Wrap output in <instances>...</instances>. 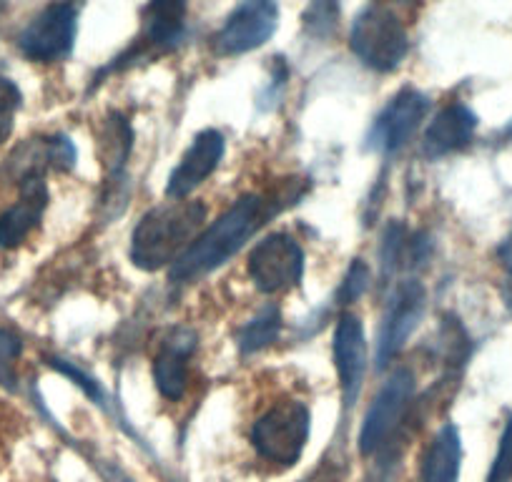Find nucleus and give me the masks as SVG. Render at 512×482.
<instances>
[{"label":"nucleus","instance_id":"obj_9","mask_svg":"<svg viewBox=\"0 0 512 482\" xmlns=\"http://www.w3.org/2000/svg\"><path fill=\"white\" fill-rule=\"evenodd\" d=\"M425 309V289L417 282H405L392 297L387 314H384L382 332H379L377 344V365L379 370L390 365L397 357L405 342L410 339L412 329L417 327Z\"/></svg>","mask_w":512,"mask_h":482},{"label":"nucleus","instance_id":"obj_11","mask_svg":"<svg viewBox=\"0 0 512 482\" xmlns=\"http://www.w3.org/2000/svg\"><path fill=\"white\" fill-rule=\"evenodd\" d=\"M221 156H224V136L219 131H201L181 164L171 171L169 186H166L169 199H186L196 186L204 184V179L214 174Z\"/></svg>","mask_w":512,"mask_h":482},{"label":"nucleus","instance_id":"obj_28","mask_svg":"<svg viewBox=\"0 0 512 482\" xmlns=\"http://www.w3.org/2000/svg\"><path fill=\"white\" fill-rule=\"evenodd\" d=\"M510 136H512V129H510Z\"/></svg>","mask_w":512,"mask_h":482},{"label":"nucleus","instance_id":"obj_1","mask_svg":"<svg viewBox=\"0 0 512 482\" xmlns=\"http://www.w3.org/2000/svg\"><path fill=\"white\" fill-rule=\"evenodd\" d=\"M204 224L206 206L201 201L176 199L171 204L156 206L134 229L131 259L146 272L176 264L204 231Z\"/></svg>","mask_w":512,"mask_h":482},{"label":"nucleus","instance_id":"obj_24","mask_svg":"<svg viewBox=\"0 0 512 482\" xmlns=\"http://www.w3.org/2000/svg\"><path fill=\"white\" fill-rule=\"evenodd\" d=\"M51 365H53V367H56V370H61V372H63V375H68V377H71V380H76V382H78V385H81V387H83V390H86V392H88V395H91V397H98V387H96V385H93V382H91V380H86V377H83V375H81V372H78V370H73V367H71V365H63L61 359H53Z\"/></svg>","mask_w":512,"mask_h":482},{"label":"nucleus","instance_id":"obj_13","mask_svg":"<svg viewBox=\"0 0 512 482\" xmlns=\"http://www.w3.org/2000/svg\"><path fill=\"white\" fill-rule=\"evenodd\" d=\"M48 206V189L43 179L21 184V199L0 214V249H16L33 234Z\"/></svg>","mask_w":512,"mask_h":482},{"label":"nucleus","instance_id":"obj_25","mask_svg":"<svg viewBox=\"0 0 512 482\" xmlns=\"http://www.w3.org/2000/svg\"><path fill=\"white\" fill-rule=\"evenodd\" d=\"M502 259H505V269H507V279H505V289H502V297H505V304L512 309V239L507 241L505 249H502Z\"/></svg>","mask_w":512,"mask_h":482},{"label":"nucleus","instance_id":"obj_6","mask_svg":"<svg viewBox=\"0 0 512 482\" xmlns=\"http://www.w3.org/2000/svg\"><path fill=\"white\" fill-rule=\"evenodd\" d=\"M76 6L53 3L43 8L18 38L23 56L38 63H53L68 56L76 41Z\"/></svg>","mask_w":512,"mask_h":482},{"label":"nucleus","instance_id":"obj_3","mask_svg":"<svg viewBox=\"0 0 512 482\" xmlns=\"http://www.w3.org/2000/svg\"><path fill=\"white\" fill-rule=\"evenodd\" d=\"M312 417L304 402H274L251 427V445L264 462L277 467L297 465L309 442Z\"/></svg>","mask_w":512,"mask_h":482},{"label":"nucleus","instance_id":"obj_23","mask_svg":"<svg viewBox=\"0 0 512 482\" xmlns=\"http://www.w3.org/2000/svg\"><path fill=\"white\" fill-rule=\"evenodd\" d=\"M367 282H369L367 267H364L362 262H357L352 267V272H349L347 282H344V294H347V299H357L359 294L364 292V287H367Z\"/></svg>","mask_w":512,"mask_h":482},{"label":"nucleus","instance_id":"obj_21","mask_svg":"<svg viewBox=\"0 0 512 482\" xmlns=\"http://www.w3.org/2000/svg\"><path fill=\"white\" fill-rule=\"evenodd\" d=\"M23 352V342L11 329H0V385L16 387V362Z\"/></svg>","mask_w":512,"mask_h":482},{"label":"nucleus","instance_id":"obj_15","mask_svg":"<svg viewBox=\"0 0 512 482\" xmlns=\"http://www.w3.org/2000/svg\"><path fill=\"white\" fill-rule=\"evenodd\" d=\"M477 118L470 108L452 103V106L442 108L435 116L425 134V151L430 156H445L452 151L462 149L472 141L475 134Z\"/></svg>","mask_w":512,"mask_h":482},{"label":"nucleus","instance_id":"obj_18","mask_svg":"<svg viewBox=\"0 0 512 482\" xmlns=\"http://www.w3.org/2000/svg\"><path fill=\"white\" fill-rule=\"evenodd\" d=\"M279 329H282V317H279L277 309H264L259 317L251 319V322L241 329V352H256V349L269 347V344L279 337Z\"/></svg>","mask_w":512,"mask_h":482},{"label":"nucleus","instance_id":"obj_5","mask_svg":"<svg viewBox=\"0 0 512 482\" xmlns=\"http://www.w3.org/2000/svg\"><path fill=\"white\" fill-rule=\"evenodd\" d=\"M302 269V247L287 234L264 236L249 254V274L256 289L264 294H279L292 289L302 279Z\"/></svg>","mask_w":512,"mask_h":482},{"label":"nucleus","instance_id":"obj_19","mask_svg":"<svg viewBox=\"0 0 512 482\" xmlns=\"http://www.w3.org/2000/svg\"><path fill=\"white\" fill-rule=\"evenodd\" d=\"M339 26V0H312L304 13V31L314 41H329Z\"/></svg>","mask_w":512,"mask_h":482},{"label":"nucleus","instance_id":"obj_12","mask_svg":"<svg viewBox=\"0 0 512 482\" xmlns=\"http://www.w3.org/2000/svg\"><path fill=\"white\" fill-rule=\"evenodd\" d=\"M334 365H337L339 382L347 405H352L359 395V387L364 380V367H367V342H364V329L359 317L342 314L334 332Z\"/></svg>","mask_w":512,"mask_h":482},{"label":"nucleus","instance_id":"obj_7","mask_svg":"<svg viewBox=\"0 0 512 482\" xmlns=\"http://www.w3.org/2000/svg\"><path fill=\"white\" fill-rule=\"evenodd\" d=\"M412 392H415L412 372L400 370L382 387V392L374 397L372 407H369L367 417H364L362 432H359V450H362V455H372V452L382 450L384 442L395 435V430L405 420L407 410H410Z\"/></svg>","mask_w":512,"mask_h":482},{"label":"nucleus","instance_id":"obj_14","mask_svg":"<svg viewBox=\"0 0 512 482\" xmlns=\"http://www.w3.org/2000/svg\"><path fill=\"white\" fill-rule=\"evenodd\" d=\"M194 349V337L176 332L169 342L161 344V352L154 362V380L161 395L171 402H179L189 387V357Z\"/></svg>","mask_w":512,"mask_h":482},{"label":"nucleus","instance_id":"obj_16","mask_svg":"<svg viewBox=\"0 0 512 482\" xmlns=\"http://www.w3.org/2000/svg\"><path fill=\"white\" fill-rule=\"evenodd\" d=\"M186 6H189V0H149L144 11L141 43L154 51L176 46L184 33Z\"/></svg>","mask_w":512,"mask_h":482},{"label":"nucleus","instance_id":"obj_22","mask_svg":"<svg viewBox=\"0 0 512 482\" xmlns=\"http://www.w3.org/2000/svg\"><path fill=\"white\" fill-rule=\"evenodd\" d=\"M510 480H512V420L507 422L505 432H502L495 462H492L490 475H487V482H510Z\"/></svg>","mask_w":512,"mask_h":482},{"label":"nucleus","instance_id":"obj_17","mask_svg":"<svg viewBox=\"0 0 512 482\" xmlns=\"http://www.w3.org/2000/svg\"><path fill=\"white\" fill-rule=\"evenodd\" d=\"M462 442L455 425H445L422 462V482H460Z\"/></svg>","mask_w":512,"mask_h":482},{"label":"nucleus","instance_id":"obj_10","mask_svg":"<svg viewBox=\"0 0 512 482\" xmlns=\"http://www.w3.org/2000/svg\"><path fill=\"white\" fill-rule=\"evenodd\" d=\"M427 111V98L422 96L420 91H407L397 93L390 101V106L379 113V118L374 121L372 134H369V141H372L374 149L379 151H397L410 141V136L415 134L420 121L425 118Z\"/></svg>","mask_w":512,"mask_h":482},{"label":"nucleus","instance_id":"obj_2","mask_svg":"<svg viewBox=\"0 0 512 482\" xmlns=\"http://www.w3.org/2000/svg\"><path fill=\"white\" fill-rule=\"evenodd\" d=\"M259 219H262V201L254 199V196L241 199L226 214H221L219 221H214L209 229L196 236L189 252L174 264L171 277L179 279V282H189V279L201 277V274L224 264L249 239Z\"/></svg>","mask_w":512,"mask_h":482},{"label":"nucleus","instance_id":"obj_27","mask_svg":"<svg viewBox=\"0 0 512 482\" xmlns=\"http://www.w3.org/2000/svg\"><path fill=\"white\" fill-rule=\"evenodd\" d=\"M6 6H8V0H0V16H3V11H6Z\"/></svg>","mask_w":512,"mask_h":482},{"label":"nucleus","instance_id":"obj_20","mask_svg":"<svg viewBox=\"0 0 512 482\" xmlns=\"http://www.w3.org/2000/svg\"><path fill=\"white\" fill-rule=\"evenodd\" d=\"M18 108H21V91L11 78L0 76V146L11 139Z\"/></svg>","mask_w":512,"mask_h":482},{"label":"nucleus","instance_id":"obj_26","mask_svg":"<svg viewBox=\"0 0 512 482\" xmlns=\"http://www.w3.org/2000/svg\"><path fill=\"white\" fill-rule=\"evenodd\" d=\"M384 3H395V6H412L417 0H384Z\"/></svg>","mask_w":512,"mask_h":482},{"label":"nucleus","instance_id":"obj_4","mask_svg":"<svg viewBox=\"0 0 512 482\" xmlns=\"http://www.w3.org/2000/svg\"><path fill=\"white\" fill-rule=\"evenodd\" d=\"M349 48L364 66L374 71H395L407 56V33L400 18L387 8H364L352 23Z\"/></svg>","mask_w":512,"mask_h":482},{"label":"nucleus","instance_id":"obj_8","mask_svg":"<svg viewBox=\"0 0 512 482\" xmlns=\"http://www.w3.org/2000/svg\"><path fill=\"white\" fill-rule=\"evenodd\" d=\"M277 23L279 11L274 0H244L214 38L216 51L224 56L254 51L272 38Z\"/></svg>","mask_w":512,"mask_h":482}]
</instances>
